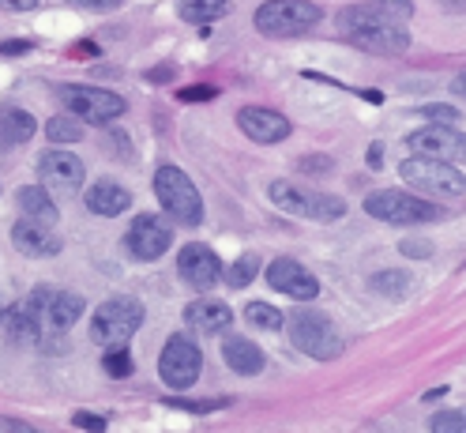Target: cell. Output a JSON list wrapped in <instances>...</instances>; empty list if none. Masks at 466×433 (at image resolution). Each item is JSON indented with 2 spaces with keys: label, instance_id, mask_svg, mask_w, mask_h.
I'll return each instance as SVG.
<instances>
[{
  "label": "cell",
  "instance_id": "41",
  "mask_svg": "<svg viewBox=\"0 0 466 433\" xmlns=\"http://www.w3.org/2000/svg\"><path fill=\"white\" fill-rule=\"evenodd\" d=\"M0 8L5 12H35L38 0H0Z\"/></svg>",
  "mask_w": 466,
  "mask_h": 433
},
{
  "label": "cell",
  "instance_id": "1",
  "mask_svg": "<svg viewBox=\"0 0 466 433\" xmlns=\"http://www.w3.org/2000/svg\"><path fill=\"white\" fill-rule=\"evenodd\" d=\"M339 35H346L358 49L376 53V57H402L410 49V35H406L402 19L388 15L384 8H365V5H350L339 12Z\"/></svg>",
  "mask_w": 466,
  "mask_h": 433
},
{
  "label": "cell",
  "instance_id": "31",
  "mask_svg": "<svg viewBox=\"0 0 466 433\" xmlns=\"http://www.w3.org/2000/svg\"><path fill=\"white\" fill-rule=\"evenodd\" d=\"M429 426L436 433H466V411H441L429 418Z\"/></svg>",
  "mask_w": 466,
  "mask_h": 433
},
{
  "label": "cell",
  "instance_id": "32",
  "mask_svg": "<svg viewBox=\"0 0 466 433\" xmlns=\"http://www.w3.org/2000/svg\"><path fill=\"white\" fill-rule=\"evenodd\" d=\"M372 5H376V8H384V12L395 15V19H402V23L414 15V0H372Z\"/></svg>",
  "mask_w": 466,
  "mask_h": 433
},
{
  "label": "cell",
  "instance_id": "20",
  "mask_svg": "<svg viewBox=\"0 0 466 433\" xmlns=\"http://www.w3.org/2000/svg\"><path fill=\"white\" fill-rule=\"evenodd\" d=\"M83 204H86V211H91V215L113 219V215L128 211V204H132V192H128L121 181H109V178H102V181H95L91 189L83 192Z\"/></svg>",
  "mask_w": 466,
  "mask_h": 433
},
{
  "label": "cell",
  "instance_id": "21",
  "mask_svg": "<svg viewBox=\"0 0 466 433\" xmlns=\"http://www.w3.org/2000/svg\"><path fill=\"white\" fill-rule=\"evenodd\" d=\"M185 325L199 335H218L233 325V313L226 302H211V298H199L192 305H185Z\"/></svg>",
  "mask_w": 466,
  "mask_h": 433
},
{
  "label": "cell",
  "instance_id": "5",
  "mask_svg": "<svg viewBox=\"0 0 466 433\" xmlns=\"http://www.w3.org/2000/svg\"><path fill=\"white\" fill-rule=\"evenodd\" d=\"M399 178L414 192H429V196H462L466 192V173L444 159L410 155L406 162H399Z\"/></svg>",
  "mask_w": 466,
  "mask_h": 433
},
{
  "label": "cell",
  "instance_id": "11",
  "mask_svg": "<svg viewBox=\"0 0 466 433\" xmlns=\"http://www.w3.org/2000/svg\"><path fill=\"white\" fill-rule=\"evenodd\" d=\"M406 148H410V155H425V159L466 162V132L451 125H429L406 136Z\"/></svg>",
  "mask_w": 466,
  "mask_h": 433
},
{
  "label": "cell",
  "instance_id": "22",
  "mask_svg": "<svg viewBox=\"0 0 466 433\" xmlns=\"http://www.w3.org/2000/svg\"><path fill=\"white\" fill-rule=\"evenodd\" d=\"M222 358H226V366L233 373H245V377H256V373H264V366H268L264 351H259V346L252 339H245V335H229L222 343Z\"/></svg>",
  "mask_w": 466,
  "mask_h": 433
},
{
  "label": "cell",
  "instance_id": "43",
  "mask_svg": "<svg viewBox=\"0 0 466 433\" xmlns=\"http://www.w3.org/2000/svg\"><path fill=\"white\" fill-rule=\"evenodd\" d=\"M451 95H455V98H466V72H459V76L451 79Z\"/></svg>",
  "mask_w": 466,
  "mask_h": 433
},
{
  "label": "cell",
  "instance_id": "30",
  "mask_svg": "<svg viewBox=\"0 0 466 433\" xmlns=\"http://www.w3.org/2000/svg\"><path fill=\"white\" fill-rule=\"evenodd\" d=\"M102 366H106V373L109 377H128V373L136 369V362H132V355H128V346H109L106 351V358H102Z\"/></svg>",
  "mask_w": 466,
  "mask_h": 433
},
{
  "label": "cell",
  "instance_id": "39",
  "mask_svg": "<svg viewBox=\"0 0 466 433\" xmlns=\"http://www.w3.org/2000/svg\"><path fill=\"white\" fill-rule=\"evenodd\" d=\"M406 256H414V260H425V256H432V245L429 242H402L399 245Z\"/></svg>",
  "mask_w": 466,
  "mask_h": 433
},
{
  "label": "cell",
  "instance_id": "4",
  "mask_svg": "<svg viewBox=\"0 0 466 433\" xmlns=\"http://www.w3.org/2000/svg\"><path fill=\"white\" fill-rule=\"evenodd\" d=\"M365 215L391 222V226H418V222H441L448 211L432 200H421L414 192H399V189H380L365 200Z\"/></svg>",
  "mask_w": 466,
  "mask_h": 433
},
{
  "label": "cell",
  "instance_id": "44",
  "mask_svg": "<svg viewBox=\"0 0 466 433\" xmlns=\"http://www.w3.org/2000/svg\"><path fill=\"white\" fill-rule=\"evenodd\" d=\"M444 8H451V12H466V0H441Z\"/></svg>",
  "mask_w": 466,
  "mask_h": 433
},
{
  "label": "cell",
  "instance_id": "40",
  "mask_svg": "<svg viewBox=\"0 0 466 433\" xmlns=\"http://www.w3.org/2000/svg\"><path fill=\"white\" fill-rule=\"evenodd\" d=\"M35 49V42H26V38H15V42H5L0 46V53L5 57H15V53H31Z\"/></svg>",
  "mask_w": 466,
  "mask_h": 433
},
{
  "label": "cell",
  "instance_id": "9",
  "mask_svg": "<svg viewBox=\"0 0 466 433\" xmlns=\"http://www.w3.org/2000/svg\"><path fill=\"white\" fill-rule=\"evenodd\" d=\"M199 369H203L199 346H196L188 335H169L166 346H162V358H158V377H162V385L173 388V392H181V388L196 385Z\"/></svg>",
  "mask_w": 466,
  "mask_h": 433
},
{
  "label": "cell",
  "instance_id": "13",
  "mask_svg": "<svg viewBox=\"0 0 466 433\" xmlns=\"http://www.w3.org/2000/svg\"><path fill=\"white\" fill-rule=\"evenodd\" d=\"M177 272H181V279L192 286V291H211V286H218V279H222V260H218V253L211 249V245H203V242H192V245H185L181 253H177Z\"/></svg>",
  "mask_w": 466,
  "mask_h": 433
},
{
  "label": "cell",
  "instance_id": "37",
  "mask_svg": "<svg viewBox=\"0 0 466 433\" xmlns=\"http://www.w3.org/2000/svg\"><path fill=\"white\" fill-rule=\"evenodd\" d=\"M301 170L305 173H331V159L328 155H305L301 159Z\"/></svg>",
  "mask_w": 466,
  "mask_h": 433
},
{
  "label": "cell",
  "instance_id": "28",
  "mask_svg": "<svg viewBox=\"0 0 466 433\" xmlns=\"http://www.w3.org/2000/svg\"><path fill=\"white\" fill-rule=\"evenodd\" d=\"M256 272H259V256L256 253L238 256V260H233V268H229V286H233V291H241V286H248L256 279Z\"/></svg>",
  "mask_w": 466,
  "mask_h": 433
},
{
  "label": "cell",
  "instance_id": "2",
  "mask_svg": "<svg viewBox=\"0 0 466 433\" xmlns=\"http://www.w3.org/2000/svg\"><path fill=\"white\" fill-rule=\"evenodd\" d=\"M271 204L286 215H298V219H312V222H335L346 215V200L331 196V192H312L301 189L298 181H271L268 185Z\"/></svg>",
  "mask_w": 466,
  "mask_h": 433
},
{
  "label": "cell",
  "instance_id": "6",
  "mask_svg": "<svg viewBox=\"0 0 466 433\" xmlns=\"http://www.w3.org/2000/svg\"><path fill=\"white\" fill-rule=\"evenodd\" d=\"M143 325V305L128 294H116V298H106L95 313V321H91V339L98 346H128V339L139 332Z\"/></svg>",
  "mask_w": 466,
  "mask_h": 433
},
{
  "label": "cell",
  "instance_id": "18",
  "mask_svg": "<svg viewBox=\"0 0 466 433\" xmlns=\"http://www.w3.org/2000/svg\"><path fill=\"white\" fill-rule=\"evenodd\" d=\"M83 309H86L83 294H76V291H49L46 302H42V335H49V339L65 335L83 316Z\"/></svg>",
  "mask_w": 466,
  "mask_h": 433
},
{
  "label": "cell",
  "instance_id": "34",
  "mask_svg": "<svg viewBox=\"0 0 466 433\" xmlns=\"http://www.w3.org/2000/svg\"><path fill=\"white\" fill-rule=\"evenodd\" d=\"M68 8H76V12H116L121 0H68Z\"/></svg>",
  "mask_w": 466,
  "mask_h": 433
},
{
  "label": "cell",
  "instance_id": "7",
  "mask_svg": "<svg viewBox=\"0 0 466 433\" xmlns=\"http://www.w3.org/2000/svg\"><path fill=\"white\" fill-rule=\"evenodd\" d=\"M155 196L166 208L169 219H177L185 226H199L203 222V196L196 192L192 178L177 166H158L155 173Z\"/></svg>",
  "mask_w": 466,
  "mask_h": 433
},
{
  "label": "cell",
  "instance_id": "36",
  "mask_svg": "<svg viewBox=\"0 0 466 433\" xmlns=\"http://www.w3.org/2000/svg\"><path fill=\"white\" fill-rule=\"evenodd\" d=\"M218 91H215V87H208V83H203V87H185V91H181V102H208V98H215Z\"/></svg>",
  "mask_w": 466,
  "mask_h": 433
},
{
  "label": "cell",
  "instance_id": "19",
  "mask_svg": "<svg viewBox=\"0 0 466 433\" xmlns=\"http://www.w3.org/2000/svg\"><path fill=\"white\" fill-rule=\"evenodd\" d=\"M12 242H15V249H19L23 256H56V253L65 249L61 234H56L53 226H46V222H35V219L15 222Z\"/></svg>",
  "mask_w": 466,
  "mask_h": 433
},
{
  "label": "cell",
  "instance_id": "38",
  "mask_svg": "<svg viewBox=\"0 0 466 433\" xmlns=\"http://www.w3.org/2000/svg\"><path fill=\"white\" fill-rule=\"evenodd\" d=\"M421 113H425V118H436V121H455L459 118L455 106H425Z\"/></svg>",
  "mask_w": 466,
  "mask_h": 433
},
{
  "label": "cell",
  "instance_id": "10",
  "mask_svg": "<svg viewBox=\"0 0 466 433\" xmlns=\"http://www.w3.org/2000/svg\"><path fill=\"white\" fill-rule=\"evenodd\" d=\"M61 98L68 113H76V118L91 125H109L116 118H125V109H128V102L116 91H106V87H65Z\"/></svg>",
  "mask_w": 466,
  "mask_h": 433
},
{
  "label": "cell",
  "instance_id": "16",
  "mask_svg": "<svg viewBox=\"0 0 466 433\" xmlns=\"http://www.w3.org/2000/svg\"><path fill=\"white\" fill-rule=\"evenodd\" d=\"M49 294V286H38L35 294H26L5 313V332L12 343H35L42 335V302Z\"/></svg>",
  "mask_w": 466,
  "mask_h": 433
},
{
  "label": "cell",
  "instance_id": "3",
  "mask_svg": "<svg viewBox=\"0 0 466 433\" xmlns=\"http://www.w3.org/2000/svg\"><path fill=\"white\" fill-rule=\"evenodd\" d=\"M256 31L268 38H298L309 35L312 26L324 19V8L312 0H268L256 8Z\"/></svg>",
  "mask_w": 466,
  "mask_h": 433
},
{
  "label": "cell",
  "instance_id": "33",
  "mask_svg": "<svg viewBox=\"0 0 466 433\" xmlns=\"http://www.w3.org/2000/svg\"><path fill=\"white\" fill-rule=\"evenodd\" d=\"M169 407H181V411H215V407H226V399H166Z\"/></svg>",
  "mask_w": 466,
  "mask_h": 433
},
{
  "label": "cell",
  "instance_id": "26",
  "mask_svg": "<svg viewBox=\"0 0 466 433\" xmlns=\"http://www.w3.org/2000/svg\"><path fill=\"white\" fill-rule=\"evenodd\" d=\"M369 286L376 294H384V298H402L406 291H410V275L406 272H376L369 279Z\"/></svg>",
  "mask_w": 466,
  "mask_h": 433
},
{
  "label": "cell",
  "instance_id": "14",
  "mask_svg": "<svg viewBox=\"0 0 466 433\" xmlns=\"http://www.w3.org/2000/svg\"><path fill=\"white\" fill-rule=\"evenodd\" d=\"M268 286L286 298H294V302H312L319 294V283L309 268H301L298 260H289V256H279L268 264Z\"/></svg>",
  "mask_w": 466,
  "mask_h": 433
},
{
  "label": "cell",
  "instance_id": "29",
  "mask_svg": "<svg viewBox=\"0 0 466 433\" xmlns=\"http://www.w3.org/2000/svg\"><path fill=\"white\" fill-rule=\"evenodd\" d=\"M46 136H49L53 143H79V139H83V129H79L76 113H72V118H53V121L46 125Z\"/></svg>",
  "mask_w": 466,
  "mask_h": 433
},
{
  "label": "cell",
  "instance_id": "27",
  "mask_svg": "<svg viewBox=\"0 0 466 433\" xmlns=\"http://www.w3.org/2000/svg\"><path fill=\"white\" fill-rule=\"evenodd\" d=\"M245 316H248V325L259 328V332H282V313L268 302H248Z\"/></svg>",
  "mask_w": 466,
  "mask_h": 433
},
{
  "label": "cell",
  "instance_id": "17",
  "mask_svg": "<svg viewBox=\"0 0 466 433\" xmlns=\"http://www.w3.org/2000/svg\"><path fill=\"white\" fill-rule=\"evenodd\" d=\"M238 129L256 139V143H282L289 132H294V125H289L286 113L279 109H264V106H245L238 109Z\"/></svg>",
  "mask_w": 466,
  "mask_h": 433
},
{
  "label": "cell",
  "instance_id": "8",
  "mask_svg": "<svg viewBox=\"0 0 466 433\" xmlns=\"http://www.w3.org/2000/svg\"><path fill=\"white\" fill-rule=\"evenodd\" d=\"M289 343L298 346L301 355L316 358V362H335L342 355V339H339V328L328 313L319 309H305L289 321Z\"/></svg>",
  "mask_w": 466,
  "mask_h": 433
},
{
  "label": "cell",
  "instance_id": "23",
  "mask_svg": "<svg viewBox=\"0 0 466 433\" xmlns=\"http://www.w3.org/2000/svg\"><path fill=\"white\" fill-rule=\"evenodd\" d=\"M15 204H19L23 219H35V222H46V226L56 222V204H53L46 185H23L15 192Z\"/></svg>",
  "mask_w": 466,
  "mask_h": 433
},
{
  "label": "cell",
  "instance_id": "12",
  "mask_svg": "<svg viewBox=\"0 0 466 433\" xmlns=\"http://www.w3.org/2000/svg\"><path fill=\"white\" fill-rule=\"evenodd\" d=\"M173 245V226L162 222L158 215H136L128 234H125V249L136 256V260H158L166 249Z\"/></svg>",
  "mask_w": 466,
  "mask_h": 433
},
{
  "label": "cell",
  "instance_id": "25",
  "mask_svg": "<svg viewBox=\"0 0 466 433\" xmlns=\"http://www.w3.org/2000/svg\"><path fill=\"white\" fill-rule=\"evenodd\" d=\"M181 15L188 23H215L229 15V0H181Z\"/></svg>",
  "mask_w": 466,
  "mask_h": 433
},
{
  "label": "cell",
  "instance_id": "35",
  "mask_svg": "<svg viewBox=\"0 0 466 433\" xmlns=\"http://www.w3.org/2000/svg\"><path fill=\"white\" fill-rule=\"evenodd\" d=\"M72 426L102 433V429H106V418H102V415H86V411H76V415H72Z\"/></svg>",
  "mask_w": 466,
  "mask_h": 433
},
{
  "label": "cell",
  "instance_id": "15",
  "mask_svg": "<svg viewBox=\"0 0 466 433\" xmlns=\"http://www.w3.org/2000/svg\"><path fill=\"white\" fill-rule=\"evenodd\" d=\"M83 162L68 151H42L38 155V181L49 189V192H79L83 189Z\"/></svg>",
  "mask_w": 466,
  "mask_h": 433
},
{
  "label": "cell",
  "instance_id": "45",
  "mask_svg": "<svg viewBox=\"0 0 466 433\" xmlns=\"http://www.w3.org/2000/svg\"><path fill=\"white\" fill-rule=\"evenodd\" d=\"M0 321H5V309H0Z\"/></svg>",
  "mask_w": 466,
  "mask_h": 433
},
{
  "label": "cell",
  "instance_id": "24",
  "mask_svg": "<svg viewBox=\"0 0 466 433\" xmlns=\"http://www.w3.org/2000/svg\"><path fill=\"white\" fill-rule=\"evenodd\" d=\"M38 132V121L31 118L26 109H0V143H8V148H19V143H26Z\"/></svg>",
  "mask_w": 466,
  "mask_h": 433
},
{
  "label": "cell",
  "instance_id": "42",
  "mask_svg": "<svg viewBox=\"0 0 466 433\" xmlns=\"http://www.w3.org/2000/svg\"><path fill=\"white\" fill-rule=\"evenodd\" d=\"M380 159H384V148H380V143H372V148H369V166H372V170H380V166H384Z\"/></svg>",
  "mask_w": 466,
  "mask_h": 433
}]
</instances>
